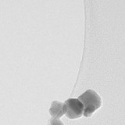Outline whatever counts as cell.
Segmentation results:
<instances>
[{"label": "cell", "mask_w": 125, "mask_h": 125, "mask_svg": "<svg viewBox=\"0 0 125 125\" xmlns=\"http://www.w3.org/2000/svg\"><path fill=\"white\" fill-rule=\"evenodd\" d=\"M78 100L83 104L84 109L83 115L85 117H90L94 112L99 109L102 105V99L98 94L93 90H88L79 96Z\"/></svg>", "instance_id": "6da1fadb"}, {"label": "cell", "mask_w": 125, "mask_h": 125, "mask_svg": "<svg viewBox=\"0 0 125 125\" xmlns=\"http://www.w3.org/2000/svg\"><path fill=\"white\" fill-rule=\"evenodd\" d=\"M67 110L66 116L69 119H77L83 116L84 107L80 100L76 98H69L65 101Z\"/></svg>", "instance_id": "7a4b0ae2"}, {"label": "cell", "mask_w": 125, "mask_h": 125, "mask_svg": "<svg viewBox=\"0 0 125 125\" xmlns=\"http://www.w3.org/2000/svg\"><path fill=\"white\" fill-rule=\"evenodd\" d=\"M66 110H67V108H66L65 103L60 102V101H54L51 105L49 112L53 118L58 119L66 114Z\"/></svg>", "instance_id": "3957f363"}, {"label": "cell", "mask_w": 125, "mask_h": 125, "mask_svg": "<svg viewBox=\"0 0 125 125\" xmlns=\"http://www.w3.org/2000/svg\"><path fill=\"white\" fill-rule=\"evenodd\" d=\"M50 125H64L61 120L56 118H52L50 120Z\"/></svg>", "instance_id": "277c9868"}]
</instances>
